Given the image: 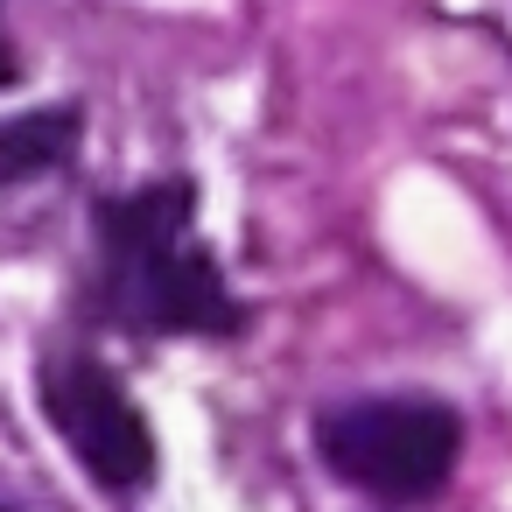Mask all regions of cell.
<instances>
[{"label": "cell", "instance_id": "6da1fadb", "mask_svg": "<svg viewBox=\"0 0 512 512\" xmlns=\"http://www.w3.org/2000/svg\"><path fill=\"white\" fill-rule=\"evenodd\" d=\"M323 463L379 505H421L449 484L463 414L442 400H351L316 421Z\"/></svg>", "mask_w": 512, "mask_h": 512}, {"label": "cell", "instance_id": "7a4b0ae2", "mask_svg": "<svg viewBox=\"0 0 512 512\" xmlns=\"http://www.w3.org/2000/svg\"><path fill=\"white\" fill-rule=\"evenodd\" d=\"M43 414L99 484H113V491L148 484V470H155L148 414L120 393V379L99 358H57L43 372Z\"/></svg>", "mask_w": 512, "mask_h": 512}, {"label": "cell", "instance_id": "3957f363", "mask_svg": "<svg viewBox=\"0 0 512 512\" xmlns=\"http://www.w3.org/2000/svg\"><path fill=\"white\" fill-rule=\"evenodd\" d=\"M106 295L134 330H197V337H225L239 330V302L225 295V274L204 246L169 239V246H141V253H113L106 260Z\"/></svg>", "mask_w": 512, "mask_h": 512}, {"label": "cell", "instance_id": "277c9868", "mask_svg": "<svg viewBox=\"0 0 512 512\" xmlns=\"http://www.w3.org/2000/svg\"><path fill=\"white\" fill-rule=\"evenodd\" d=\"M197 190L190 183H148L134 197H106L99 204V260L106 253H141V246H169L190 232Z\"/></svg>", "mask_w": 512, "mask_h": 512}, {"label": "cell", "instance_id": "5b68a950", "mask_svg": "<svg viewBox=\"0 0 512 512\" xmlns=\"http://www.w3.org/2000/svg\"><path fill=\"white\" fill-rule=\"evenodd\" d=\"M85 134V113L78 106H36V113H15L0 120V183H36L50 176Z\"/></svg>", "mask_w": 512, "mask_h": 512}, {"label": "cell", "instance_id": "8992f818", "mask_svg": "<svg viewBox=\"0 0 512 512\" xmlns=\"http://www.w3.org/2000/svg\"><path fill=\"white\" fill-rule=\"evenodd\" d=\"M15 78H22V57H15L8 36H0V85H15Z\"/></svg>", "mask_w": 512, "mask_h": 512}]
</instances>
